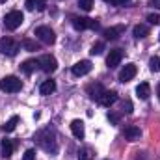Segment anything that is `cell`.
<instances>
[{
  "mask_svg": "<svg viewBox=\"0 0 160 160\" xmlns=\"http://www.w3.org/2000/svg\"><path fill=\"white\" fill-rule=\"evenodd\" d=\"M36 142L39 143L41 149H45L47 153H56L58 151V140H56V132L52 128H43L36 134Z\"/></svg>",
  "mask_w": 160,
  "mask_h": 160,
  "instance_id": "cell-1",
  "label": "cell"
},
{
  "mask_svg": "<svg viewBox=\"0 0 160 160\" xmlns=\"http://www.w3.org/2000/svg\"><path fill=\"white\" fill-rule=\"evenodd\" d=\"M78 160H89V151L88 149H82L78 153Z\"/></svg>",
  "mask_w": 160,
  "mask_h": 160,
  "instance_id": "cell-29",
  "label": "cell"
},
{
  "mask_svg": "<svg viewBox=\"0 0 160 160\" xmlns=\"http://www.w3.org/2000/svg\"><path fill=\"white\" fill-rule=\"evenodd\" d=\"M149 6H153V8L160 9V0H149Z\"/></svg>",
  "mask_w": 160,
  "mask_h": 160,
  "instance_id": "cell-31",
  "label": "cell"
},
{
  "mask_svg": "<svg viewBox=\"0 0 160 160\" xmlns=\"http://www.w3.org/2000/svg\"><path fill=\"white\" fill-rule=\"evenodd\" d=\"M157 95H158V99H160V84H158V88H157Z\"/></svg>",
  "mask_w": 160,
  "mask_h": 160,
  "instance_id": "cell-34",
  "label": "cell"
},
{
  "mask_svg": "<svg viewBox=\"0 0 160 160\" xmlns=\"http://www.w3.org/2000/svg\"><path fill=\"white\" fill-rule=\"evenodd\" d=\"M158 39H160V36H158Z\"/></svg>",
  "mask_w": 160,
  "mask_h": 160,
  "instance_id": "cell-37",
  "label": "cell"
},
{
  "mask_svg": "<svg viewBox=\"0 0 160 160\" xmlns=\"http://www.w3.org/2000/svg\"><path fill=\"white\" fill-rule=\"evenodd\" d=\"M78 6L84 11H89V9L93 8V0H78Z\"/></svg>",
  "mask_w": 160,
  "mask_h": 160,
  "instance_id": "cell-26",
  "label": "cell"
},
{
  "mask_svg": "<svg viewBox=\"0 0 160 160\" xmlns=\"http://www.w3.org/2000/svg\"><path fill=\"white\" fill-rule=\"evenodd\" d=\"M17 123H19V118L13 116V118H9V119L6 121V125H2V130H4V132H13L15 127H17Z\"/></svg>",
  "mask_w": 160,
  "mask_h": 160,
  "instance_id": "cell-22",
  "label": "cell"
},
{
  "mask_svg": "<svg viewBox=\"0 0 160 160\" xmlns=\"http://www.w3.org/2000/svg\"><path fill=\"white\" fill-rule=\"evenodd\" d=\"M102 50H104V43H102V41H97V43L91 47V50H89V52H91V56H99Z\"/></svg>",
  "mask_w": 160,
  "mask_h": 160,
  "instance_id": "cell-25",
  "label": "cell"
},
{
  "mask_svg": "<svg viewBox=\"0 0 160 160\" xmlns=\"http://www.w3.org/2000/svg\"><path fill=\"white\" fill-rule=\"evenodd\" d=\"M104 91H106V89H104L101 84H91V86H88V93H89V97H91L93 101H97V102L101 101V97L104 95Z\"/></svg>",
  "mask_w": 160,
  "mask_h": 160,
  "instance_id": "cell-12",
  "label": "cell"
},
{
  "mask_svg": "<svg viewBox=\"0 0 160 160\" xmlns=\"http://www.w3.org/2000/svg\"><path fill=\"white\" fill-rule=\"evenodd\" d=\"M128 2H130V0H116V2H114V6H127Z\"/></svg>",
  "mask_w": 160,
  "mask_h": 160,
  "instance_id": "cell-32",
  "label": "cell"
},
{
  "mask_svg": "<svg viewBox=\"0 0 160 160\" xmlns=\"http://www.w3.org/2000/svg\"><path fill=\"white\" fill-rule=\"evenodd\" d=\"M73 26H75V30L99 28V22H97L95 19H88V17H73Z\"/></svg>",
  "mask_w": 160,
  "mask_h": 160,
  "instance_id": "cell-7",
  "label": "cell"
},
{
  "mask_svg": "<svg viewBox=\"0 0 160 160\" xmlns=\"http://www.w3.org/2000/svg\"><path fill=\"white\" fill-rule=\"evenodd\" d=\"M104 2H108V4H114V2H116V0H104Z\"/></svg>",
  "mask_w": 160,
  "mask_h": 160,
  "instance_id": "cell-35",
  "label": "cell"
},
{
  "mask_svg": "<svg viewBox=\"0 0 160 160\" xmlns=\"http://www.w3.org/2000/svg\"><path fill=\"white\" fill-rule=\"evenodd\" d=\"M21 88H22V82L17 77L9 75V77H4L0 80V89L6 91V93H17V91H21Z\"/></svg>",
  "mask_w": 160,
  "mask_h": 160,
  "instance_id": "cell-2",
  "label": "cell"
},
{
  "mask_svg": "<svg viewBox=\"0 0 160 160\" xmlns=\"http://www.w3.org/2000/svg\"><path fill=\"white\" fill-rule=\"evenodd\" d=\"M0 2H6V0H0Z\"/></svg>",
  "mask_w": 160,
  "mask_h": 160,
  "instance_id": "cell-36",
  "label": "cell"
},
{
  "mask_svg": "<svg viewBox=\"0 0 160 160\" xmlns=\"http://www.w3.org/2000/svg\"><path fill=\"white\" fill-rule=\"evenodd\" d=\"M116 101H118V93H116V91H104V95L101 97L99 102H101L102 106H112Z\"/></svg>",
  "mask_w": 160,
  "mask_h": 160,
  "instance_id": "cell-16",
  "label": "cell"
},
{
  "mask_svg": "<svg viewBox=\"0 0 160 160\" xmlns=\"http://www.w3.org/2000/svg\"><path fill=\"white\" fill-rule=\"evenodd\" d=\"M132 34H134L136 39H143V38L149 34V26H145V24H136L134 30H132Z\"/></svg>",
  "mask_w": 160,
  "mask_h": 160,
  "instance_id": "cell-19",
  "label": "cell"
},
{
  "mask_svg": "<svg viewBox=\"0 0 160 160\" xmlns=\"http://www.w3.org/2000/svg\"><path fill=\"white\" fill-rule=\"evenodd\" d=\"M147 21L151 24H160V15L158 13H151V15H147Z\"/></svg>",
  "mask_w": 160,
  "mask_h": 160,
  "instance_id": "cell-27",
  "label": "cell"
},
{
  "mask_svg": "<svg viewBox=\"0 0 160 160\" xmlns=\"http://www.w3.org/2000/svg\"><path fill=\"white\" fill-rule=\"evenodd\" d=\"M45 6H47V0H26V8H28L30 11H34V9L43 11Z\"/></svg>",
  "mask_w": 160,
  "mask_h": 160,
  "instance_id": "cell-21",
  "label": "cell"
},
{
  "mask_svg": "<svg viewBox=\"0 0 160 160\" xmlns=\"http://www.w3.org/2000/svg\"><path fill=\"white\" fill-rule=\"evenodd\" d=\"M121 60H123V50L121 48H114V50H110V54L106 58V65L110 69H114V67H118L121 63Z\"/></svg>",
  "mask_w": 160,
  "mask_h": 160,
  "instance_id": "cell-9",
  "label": "cell"
},
{
  "mask_svg": "<svg viewBox=\"0 0 160 160\" xmlns=\"http://www.w3.org/2000/svg\"><path fill=\"white\" fill-rule=\"evenodd\" d=\"M39 67V63L36 62V60H26L22 65H21V69H22V73H26V75H32L36 69Z\"/></svg>",
  "mask_w": 160,
  "mask_h": 160,
  "instance_id": "cell-20",
  "label": "cell"
},
{
  "mask_svg": "<svg viewBox=\"0 0 160 160\" xmlns=\"http://www.w3.org/2000/svg\"><path fill=\"white\" fill-rule=\"evenodd\" d=\"M22 21H24V15H22L21 11H17V9L9 11V13L4 17V24H6L8 30H17V28L22 24Z\"/></svg>",
  "mask_w": 160,
  "mask_h": 160,
  "instance_id": "cell-3",
  "label": "cell"
},
{
  "mask_svg": "<svg viewBox=\"0 0 160 160\" xmlns=\"http://www.w3.org/2000/svg\"><path fill=\"white\" fill-rule=\"evenodd\" d=\"M123 110H125L127 114H132V102H130V101H125V102H123Z\"/></svg>",
  "mask_w": 160,
  "mask_h": 160,
  "instance_id": "cell-30",
  "label": "cell"
},
{
  "mask_svg": "<svg viewBox=\"0 0 160 160\" xmlns=\"http://www.w3.org/2000/svg\"><path fill=\"white\" fill-rule=\"evenodd\" d=\"M123 134H125V138H127L128 142H136V140H140V136H142V130H140L136 125H128V127H125Z\"/></svg>",
  "mask_w": 160,
  "mask_h": 160,
  "instance_id": "cell-11",
  "label": "cell"
},
{
  "mask_svg": "<svg viewBox=\"0 0 160 160\" xmlns=\"http://www.w3.org/2000/svg\"><path fill=\"white\" fill-rule=\"evenodd\" d=\"M136 95L142 99V101H145V99H149V95H151V86L147 84V82H142L138 88H136Z\"/></svg>",
  "mask_w": 160,
  "mask_h": 160,
  "instance_id": "cell-15",
  "label": "cell"
},
{
  "mask_svg": "<svg viewBox=\"0 0 160 160\" xmlns=\"http://www.w3.org/2000/svg\"><path fill=\"white\" fill-rule=\"evenodd\" d=\"M36 36H38V39L41 43H45V45H52L54 41H56V34L48 28V26H38L36 28Z\"/></svg>",
  "mask_w": 160,
  "mask_h": 160,
  "instance_id": "cell-5",
  "label": "cell"
},
{
  "mask_svg": "<svg viewBox=\"0 0 160 160\" xmlns=\"http://www.w3.org/2000/svg\"><path fill=\"white\" fill-rule=\"evenodd\" d=\"M136 73H138V69H136V65L134 63H128V65H125L123 69L119 71V82H128V80H132L136 77Z\"/></svg>",
  "mask_w": 160,
  "mask_h": 160,
  "instance_id": "cell-8",
  "label": "cell"
},
{
  "mask_svg": "<svg viewBox=\"0 0 160 160\" xmlns=\"http://www.w3.org/2000/svg\"><path fill=\"white\" fill-rule=\"evenodd\" d=\"M123 32H125V26H123V24L110 26V28H106V30H104V38H106V39H118Z\"/></svg>",
  "mask_w": 160,
  "mask_h": 160,
  "instance_id": "cell-13",
  "label": "cell"
},
{
  "mask_svg": "<svg viewBox=\"0 0 160 160\" xmlns=\"http://www.w3.org/2000/svg\"><path fill=\"white\" fill-rule=\"evenodd\" d=\"M71 130H73V134H75V138H78L82 140L84 136H86V130H84V123L80 119H75L71 123Z\"/></svg>",
  "mask_w": 160,
  "mask_h": 160,
  "instance_id": "cell-14",
  "label": "cell"
},
{
  "mask_svg": "<svg viewBox=\"0 0 160 160\" xmlns=\"http://www.w3.org/2000/svg\"><path fill=\"white\" fill-rule=\"evenodd\" d=\"M19 48H21V45L11 38H2L0 39V52L4 56H15L19 52Z\"/></svg>",
  "mask_w": 160,
  "mask_h": 160,
  "instance_id": "cell-4",
  "label": "cell"
},
{
  "mask_svg": "<svg viewBox=\"0 0 160 160\" xmlns=\"http://www.w3.org/2000/svg\"><path fill=\"white\" fill-rule=\"evenodd\" d=\"M89 71H91V62H88V60L77 62V63L73 65V75H75V77H84V75H88Z\"/></svg>",
  "mask_w": 160,
  "mask_h": 160,
  "instance_id": "cell-10",
  "label": "cell"
},
{
  "mask_svg": "<svg viewBox=\"0 0 160 160\" xmlns=\"http://www.w3.org/2000/svg\"><path fill=\"white\" fill-rule=\"evenodd\" d=\"M38 63H39L41 71H45V73H54V71L58 69V62H56V58H54V56H48V54L41 56L39 60H38Z\"/></svg>",
  "mask_w": 160,
  "mask_h": 160,
  "instance_id": "cell-6",
  "label": "cell"
},
{
  "mask_svg": "<svg viewBox=\"0 0 160 160\" xmlns=\"http://www.w3.org/2000/svg\"><path fill=\"white\" fill-rule=\"evenodd\" d=\"M22 160H36V151H34V149H28V151L24 153Z\"/></svg>",
  "mask_w": 160,
  "mask_h": 160,
  "instance_id": "cell-28",
  "label": "cell"
},
{
  "mask_svg": "<svg viewBox=\"0 0 160 160\" xmlns=\"http://www.w3.org/2000/svg\"><path fill=\"white\" fill-rule=\"evenodd\" d=\"M149 69L153 73H160V56H153L149 60Z\"/></svg>",
  "mask_w": 160,
  "mask_h": 160,
  "instance_id": "cell-23",
  "label": "cell"
},
{
  "mask_svg": "<svg viewBox=\"0 0 160 160\" xmlns=\"http://www.w3.org/2000/svg\"><path fill=\"white\" fill-rule=\"evenodd\" d=\"M13 147H15V145H13L11 140H8V138L2 140V157H4V158H9V157L13 155Z\"/></svg>",
  "mask_w": 160,
  "mask_h": 160,
  "instance_id": "cell-18",
  "label": "cell"
},
{
  "mask_svg": "<svg viewBox=\"0 0 160 160\" xmlns=\"http://www.w3.org/2000/svg\"><path fill=\"white\" fill-rule=\"evenodd\" d=\"M22 47L28 50V52H34V50H39V45L36 43V41L32 39H22Z\"/></svg>",
  "mask_w": 160,
  "mask_h": 160,
  "instance_id": "cell-24",
  "label": "cell"
},
{
  "mask_svg": "<svg viewBox=\"0 0 160 160\" xmlns=\"http://www.w3.org/2000/svg\"><path fill=\"white\" fill-rule=\"evenodd\" d=\"M108 119L112 121V123H118V121H119V116H116V114H110V116H108Z\"/></svg>",
  "mask_w": 160,
  "mask_h": 160,
  "instance_id": "cell-33",
  "label": "cell"
},
{
  "mask_svg": "<svg viewBox=\"0 0 160 160\" xmlns=\"http://www.w3.org/2000/svg\"><path fill=\"white\" fill-rule=\"evenodd\" d=\"M54 91H56V82H54V80H45L39 88L41 95H50V93H54Z\"/></svg>",
  "mask_w": 160,
  "mask_h": 160,
  "instance_id": "cell-17",
  "label": "cell"
}]
</instances>
